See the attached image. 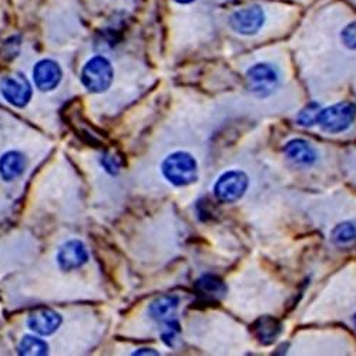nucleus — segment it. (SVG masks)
Returning <instances> with one entry per match:
<instances>
[{"label":"nucleus","mask_w":356,"mask_h":356,"mask_svg":"<svg viewBox=\"0 0 356 356\" xmlns=\"http://www.w3.org/2000/svg\"><path fill=\"white\" fill-rule=\"evenodd\" d=\"M161 171L167 180L177 187L190 186L198 178L197 161L186 152H175L165 157L161 164Z\"/></svg>","instance_id":"nucleus-1"},{"label":"nucleus","mask_w":356,"mask_h":356,"mask_svg":"<svg viewBox=\"0 0 356 356\" xmlns=\"http://www.w3.org/2000/svg\"><path fill=\"white\" fill-rule=\"evenodd\" d=\"M80 77L88 92L103 93L113 83L114 70L106 57L95 56L84 65Z\"/></svg>","instance_id":"nucleus-2"},{"label":"nucleus","mask_w":356,"mask_h":356,"mask_svg":"<svg viewBox=\"0 0 356 356\" xmlns=\"http://www.w3.org/2000/svg\"><path fill=\"white\" fill-rule=\"evenodd\" d=\"M356 118V106L349 102L319 110L316 123L326 133L338 134L348 130Z\"/></svg>","instance_id":"nucleus-3"},{"label":"nucleus","mask_w":356,"mask_h":356,"mask_svg":"<svg viewBox=\"0 0 356 356\" xmlns=\"http://www.w3.org/2000/svg\"><path fill=\"white\" fill-rule=\"evenodd\" d=\"M247 87L257 97H268L274 93L280 83L278 72L268 63L254 65L247 72Z\"/></svg>","instance_id":"nucleus-4"},{"label":"nucleus","mask_w":356,"mask_h":356,"mask_svg":"<svg viewBox=\"0 0 356 356\" xmlns=\"http://www.w3.org/2000/svg\"><path fill=\"white\" fill-rule=\"evenodd\" d=\"M248 188V177L243 171H227L214 184V194L222 202H235L244 197Z\"/></svg>","instance_id":"nucleus-5"},{"label":"nucleus","mask_w":356,"mask_h":356,"mask_svg":"<svg viewBox=\"0 0 356 356\" xmlns=\"http://www.w3.org/2000/svg\"><path fill=\"white\" fill-rule=\"evenodd\" d=\"M265 23V12L258 5L236 10L229 17V26L235 33L243 36L257 35Z\"/></svg>","instance_id":"nucleus-6"},{"label":"nucleus","mask_w":356,"mask_h":356,"mask_svg":"<svg viewBox=\"0 0 356 356\" xmlns=\"http://www.w3.org/2000/svg\"><path fill=\"white\" fill-rule=\"evenodd\" d=\"M0 93L10 104L24 107L32 99V86L22 74L6 76L0 81Z\"/></svg>","instance_id":"nucleus-7"},{"label":"nucleus","mask_w":356,"mask_h":356,"mask_svg":"<svg viewBox=\"0 0 356 356\" xmlns=\"http://www.w3.org/2000/svg\"><path fill=\"white\" fill-rule=\"evenodd\" d=\"M88 259V252L83 243L70 240L65 243L57 252V264L63 271H73L83 266Z\"/></svg>","instance_id":"nucleus-8"},{"label":"nucleus","mask_w":356,"mask_h":356,"mask_svg":"<svg viewBox=\"0 0 356 356\" xmlns=\"http://www.w3.org/2000/svg\"><path fill=\"white\" fill-rule=\"evenodd\" d=\"M63 73L60 66L50 58L40 60L33 69V80L36 87L42 92H51L62 81Z\"/></svg>","instance_id":"nucleus-9"},{"label":"nucleus","mask_w":356,"mask_h":356,"mask_svg":"<svg viewBox=\"0 0 356 356\" xmlns=\"http://www.w3.org/2000/svg\"><path fill=\"white\" fill-rule=\"evenodd\" d=\"M62 323V316L51 309L35 311L27 319V326L39 335H51Z\"/></svg>","instance_id":"nucleus-10"},{"label":"nucleus","mask_w":356,"mask_h":356,"mask_svg":"<svg viewBox=\"0 0 356 356\" xmlns=\"http://www.w3.org/2000/svg\"><path fill=\"white\" fill-rule=\"evenodd\" d=\"M284 152L293 163L302 165H311L318 159L315 148L308 141L301 138H295L286 143Z\"/></svg>","instance_id":"nucleus-11"},{"label":"nucleus","mask_w":356,"mask_h":356,"mask_svg":"<svg viewBox=\"0 0 356 356\" xmlns=\"http://www.w3.org/2000/svg\"><path fill=\"white\" fill-rule=\"evenodd\" d=\"M251 331L262 345H271L280 337L282 326L281 322L273 316H262L252 323Z\"/></svg>","instance_id":"nucleus-12"},{"label":"nucleus","mask_w":356,"mask_h":356,"mask_svg":"<svg viewBox=\"0 0 356 356\" xmlns=\"http://www.w3.org/2000/svg\"><path fill=\"white\" fill-rule=\"evenodd\" d=\"M178 308V298L172 295H164L157 298L154 302H152L150 308H148V314L150 316L160 322V323H167L174 319L175 311Z\"/></svg>","instance_id":"nucleus-13"},{"label":"nucleus","mask_w":356,"mask_h":356,"mask_svg":"<svg viewBox=\"0 0 356 356\" xmlns=\"http://www.w3.org/2000/svg\"><path fill=\"white\" fill-rule=\"evenodd\" d=\"M26 168V159L19 152H9L0 157V177L5 181H13L23 174Z\"/></svg>","instance_id":"nucleus-14"},{"label":"nucleus","mask_w":356,"mask_h":356,"mask_svg":"<svg viewBox=\"0 0 356 356\" xmlns=\"http://www.w3.org/2000/svg\"><path fill=\"white\" fill-rule=\"evenodd\" d=\"M195 288L200 295L205 296V298H209V300H217V298H220V296H222L227 291L225 284L214 275H205V277L200 278L197 281Z\"/></svg>","instance_id":"nucleus-15"},{"label":"nucleus","mask_w":356,"mask_h":356,"mask_svg":"<svg viewBox=\"0 0 356 356\" xmlns=\"http://www.w3.org/2000/svg\"><path fill=\"white\" fill-rule=\"evenodd\" d=\"M47 350H49V346L43 339L31 337V335L24 337L17 346L19 355H24V356H42V355H46Z\"/></svg>","instance_id":"nucleus-16"},{"label":"nucleus","mask_w":356,"mask_h":356,"mask_svg":"<svg viewBox=\"0 0 356 356\" xmlns=\"http://www.w3.org/2000/svg\"><path fill=\"white\" fill-rule=\"evenodd\" d=\"M332 241L335 244H348L356 238V225L352 222L338 224L332 229Z\"/></svg>","instance_id":"nucleus-17"},{"label":"nucleus","mask_w":356,"mask_h":356,"mask_svg":"<svg viewBox=\"0 0 356 356\" xmlns=\"http://www.w3.org/2000/svg\"><path fill=\"white\" fill-rule=\"evenodd\" d=\"M319 114V106L316 103L308 104L298 115V123L302 127H311L316 123V118Z\"/></svg>","instance_id":"nucleus-18"},{"label":"nucleus","mask_w":356,"mask_h":356,"mask_svg":"<svg viewBox=\"0 0 356 356\" xmlns=\"http://www.w3.org/2000/svg\"><path fill=\"white\" fill-rule=\"evenodd\" d=\"M341 39L345 47L356 50V22L349 23L341 33Z\"/></svg>","instance_id":"nucleus-19"},{"label":"nucleus","mask_w":356,"mask_h":356,"mask_svg":"<svg viewBox=\"0 0 356 356\" xmlns=\"http://www.w3.org/2000/svg\"><path fill=\"white\" fill-rule=\"evenodd\" d=\"M102 165L104 167V170L110 174H117L118 171H120V159H118L117 156L114 154H104L102 157Z\"/></svg>","instance_id":"nucleus-20"},{"label":"nucleus","mask_w":356,"mask_h":356,"mask_svg":"<svg viewBox=\"0 0 356 356\" xmlns=\"http://www.w3.org/2000/svg\"><path fill=\"white\" fill-rule=\"evenodd\" d=\"M134 355H159V352H154V349H140Z\"/></svg>","instance_id":"nucleus-21"},{"label":"nucleus","mask_w":356,"mask_h":356,"mask_svg":"<svg viewBox=\"0 0 356 356\" xmlns=\"http://www.w3.org/2000/svg\"><path fill=\"white\" fill-rule=\"evenodd\" d=\"M174 2H177V3H180V5H190V3L195 2V0H174Z\"/></svg>","instance_id":"nucleus-22"},{"label":"nucleus","mask_w":356,"mask_h":356,"mask_svg":"<svg viewBox=\"0 0 356 356\" xmlns=\"http://www.w3.org/2000/svg\"><path fill=\"white\" fill-rule=\"evenodd\" d=\"M353 321H355V325H356V315H355V318H353Z\"/></svg>","instance_id":"nucleus-23"}]
</instances>
